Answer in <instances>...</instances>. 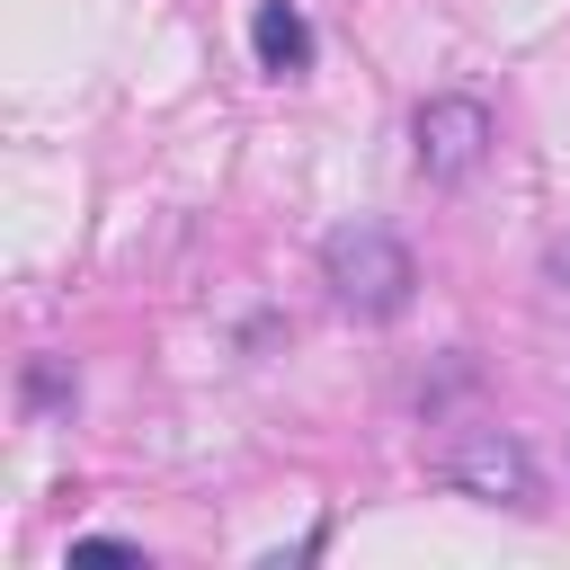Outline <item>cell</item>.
Returning <instances> with one entry per match:
<instances>
[{
	"label": "cell",
	"mask_w": 570,
	"mask_h": 570,
	"mask_svg": "<svg viewBox=\"0 0 570 570\" xmlns=\"http://www.w3.org/2000/svg\"><path fill=\"white\" fill-rule=\"evenodd\" d=\"M490 142H499V125H490V107L463 98V89H436V98H419V116H410V160H419L428 187H463V178L490 160Z\"/></svg>",
	"instance_id": "obj_2"
},
{
	"label": "cell",
	"mask_w": 570,
	"mask_h": 570,
	"mask_svg": "<svg viewBox=\"0 0 570 570\" xmlns=\"http://www.w3.org/2000/svg\"><path fill=\"white\" fill-rule=\"evenodd\" d=\"M27 401H36V410L71 401V374H62V365H27Z\"/></svg>",
	"instance_id": "obj_5"
},
{
	"label": "cell",
	"mask_w": 570,
	"mask_h": 570,
	"mask_svg": "<svg viewBox=\"0 0 570 570\" xmlns=\"http://www.w3.org/2000/svg\"><path fill=\"white\" fill-rule=\"evenodd\" d=\"M321 285H330V303L356 312V321H401L410 294H419V258H410V240L383 232V223H338V232L321 240Z\"/></svg>",
	"instance_id": "obj_1"
},
{
	"label": "cell",
	"mask_w": 570,
	"mask_h": 570,
	"mask_svg": "<svg viewBox=\"0 0 570 570\" xmlns=\"http://www.w3.org/2000/svg\"><path fill=\"white\" fill-rule=\"evenodd\" d=\"M249 53H258L267 80H303L312 71V18L294 0H258L249 9Z\"/></svg>",
	"instance_id": "obj_4"
},
{
	"label": "cell",
	"mask_w": 570,
	"mask_h": 570,
	"mask_svg": "<svg viewBox=\"0 0 570 570\" xmlns=\"http://www.w3.org/2000/svg\"><path fill=\"white\" fill-rule=\"evenodd\" d=\"M436 472H445L463 499H481V508H534V454H525L508 428H463V436L436 454Z\"/></svg>",
	"instance_id": "obj_3"
},
{
	"label": "cell",
	"mask_w": 570,
	"mask_h": 570,
	"mask_svg": "<svg viewBox=\"0 0 570 570\" xmlns=\"http://www.w3.org/2000/svg\"><path fill=\"white\" fill-rule=\"evenodd\" d=\"M543 285L570 303V240H552V249H543Z\"/></svg>",
	"instance_id": "obj_6"
}]
</instances>
